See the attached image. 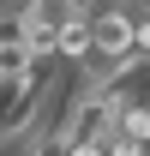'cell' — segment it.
<instances>
[{
  "mask_svg": "<svg viewBox=\"0 0 150 156\" xmlns=\"http://www.w3.org/2000/svg\"><path fill=\"white\" fill-rule=\"evenodd\" d=\"M54 72H60V60H36L24 78H0V150H6V144H18V138H30L42 102H48Z\"/></svg>",
  "mask_w": 150,
  "mask_h": 156,
  "instance_id": "cell-1",
  "label": "cell"
},
{
  "mask_svg": "<svg viewBox=\"0 0 150 156\" xmlns=\"http://www.w3.org/2000/svg\"><path fill=\"white\" fill-rule=\"evenodd\" d=\"M120 60H138L132 54V18L120 6H96L90 12V66H120Z\"/></svg>",
  "mask_w": 150,
  "mask_h": 156,
  "instance_id": "cell-2",
  "label": "cell"
},
{
  "mask_svg": "<svg viewBox=\"0 0 150 156\" xmlns=\"http://www.w3.org/2000/svg\"><path fill=\"white\" fill-rule=\"evenodd\" d=\"M30 66H36L30 42H0V78H24Z\"/></svg>",
  "mask_w": 150,
  "mask_h": 156,
  "instance_id": "cell-3",
  "label": "cell"
},
{
  "mask_svg": "<svg viewBox=\"0 0 150 156\" xmlns=\"http://www.w3.org/2000/svg\"><path fill=\"white\" fill-rule=\"evenodd\" d=\"M66 156H108V144H60Z\"/></svg>",
  "mask_w": 150,
  "mask_h": 156,
  "instance_id": "cell-4",
  "label": "cell"
},
{
  "mask_svg": "<svg viewBox=\"0 0 150 156\" xmlns=\"http://www.w3.org/2000/svg\"><path fill=\"white\" fill-rule=\"evenodd\" d=\"M144 156H150V150H144Z\"/></svg>",
  "mask_w": 150,
  "mask_h": 156,
  "instance_id": "cell-5",
  "label": "cell"
}]
</instances>
